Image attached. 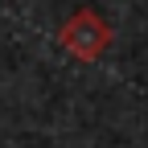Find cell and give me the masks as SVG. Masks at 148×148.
Masks as SVG:
<instances>
[{
	"instance_id": "obj_1",
	"label": "cell",
	"mask_w": 148,
	"mask_h": 148,
	"mask_svg": "<svg viewBox=\"0 0 148 148\" xmlns=\"http://www.w3.org/2000/svg\"><path fill=\"white\" fill-rule=\"evenodd\" d=\"M62 45L74 53V58H99V53L107 49V41H111V33H107V25H103V16L99 12H74L70 21L62 25Z\"/></svg>"
}]
</instances>
